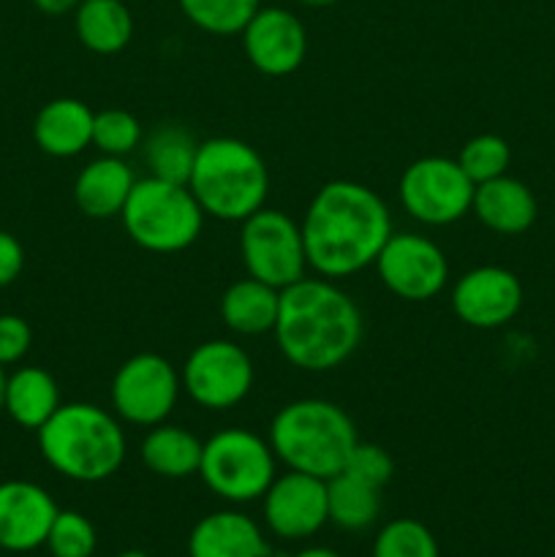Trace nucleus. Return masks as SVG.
<instances>
[{"label": "nucleus", "mask_w": 555, "mask_h": 557, "mask_svg": "<svg viewBox=\"0 0 555 557\" xmlns=\"http://www.w3.org/2000/svg\"><path fill=\"white\" fill-rule=\"evenodd\" d=\"M299 228L310 270L326 281H341L375 264L392 237V218L373 188L332 180L316 190Z\"/></svg>", "instance_id": "1"}, {"label": "nucleus", "mask_w": 555, "mask_h": 557, "mask_svg": "<svg viewBox=\"0 0 555 557\" xmlns=\"http://www.w3.org/2000/svg\"><path fill=\"white\" fill-rule=\"evenodd\" d=\"M362 332L357 302L326 277H303L281 292L272 335L294 368L308 373L341 368L359 348Z\"/></svg>", "instance_id": "2"}, {"label": "nucleus", "mask_w": 555, "mask_h": 557, "mask_svg": "<svg viewBox=\"0 0 555 557\" xmlns=\"http://www.w3.org/2000/svg\"><path fill=\"white\" fill-rule=\"evenodd\" d=\"M36 433L47 466L71 482H103L125 460L120 419L92 403H63Z\"/></svg>", "instance_id": "3"}, {"label": "nucleus", "mask_w": 555, "mask_h": 557, "mask_svg": "<svg viewBox=\"0 0 555 557\" xmlns=\"http://www.w3.org/2000/svg\"><path fill=\"white\" fill-rule=\"evenodd\" d=\"M270 446L288 471L332 479L357 446V428L341 406L305 397L283 406L270 422Z\"/></svg>", "instance_id": "4"}, {"label": "nucleus", "mask_w": 555, "mask_h": 557, "mask_svg": "<svg viewBox=\"0 0 555 557\" xmlns=\"http://www.w3.org/2000/svg\"><path fill=\"white\" fill-rule=\"evenodd\" d=\"M188 188L205 215L215 221L243 223L264 207L270 194V172L264 158L248 141L215 136L199 141Z\"/></svg>", "instance_id": "5"}, {"label": "nucleus", "mask_w": 555, "mask_h": 557, "mask_svg": "<svg viewBox=\"0 0 555 557\" xmlns=\"http://www.w3.org/2000/svg\"><path fill=\"white\" fill-rule=\"evenodd\" d=\"M125 234L150 253H180L199 239L205 210L188 185L161 177L136 180L123 212Z\"/></svg>", "instance_id": "6"}, {"label": "nucleus", "mask_w": 555, "mask_h": 557, "mask_svg": "<svg viewBox=\"0 0 555 557\" xmlns=\"http://www.w3.org/2000/svg\"><path fill=\"white\" fill-rule=\"evenodd\" d=\"M275 468L278 457L270 441L248 428H226L201 446V482L226 504H254L264 498L278 476Z\"/></svg>", "instance_id": "7"}, {"label": "nucleus", "mask_w": 555, "mask_h": 557, "mask_svg": "<svg viewBox=\"0 0 555 557\" xmlns=\"http://www.w3.org/2000/svg\"><path fill=\"white\" fill-rule=\"evenodd\" d=\"M239 253H243L248 275L278 292L303 281L308 270L299 223L286 212L270 210V207H261L243 221Z\"/></svg>", "instance_id": "8"}, {"label": "nucleus", "mask_w": 555, "mask_h": 557, "mask_svg": "<svg viewBox=\"0 0 555 557\" xmlns=\"http://www.w3.org/2000/svg\"><path fill=\"white\" fill-rule=\"evenodd\" d=\"M477 185L468 180L457 158L428 156L414 161L397 183L400 205L414 221L449 226L471 212Z\"/></svg>", "instance_id": "9"}, {"label": "nucleus", "mask_w": 555, "mask_h": 557, "mask_svg": "<svg viewBox=\"0 0 555 557\" xmlns=\"http://www.w3.org/2000/svg\"><path fill=\"white\" fill-rule=\"evenodd\" d=\"M183 392V379L161 354H136L125 359L112 379V408L120 422L156 428L166 422Z\"/></svg>", "instance_id": "10"}, {"label": "nucleus", "mask_w": 555, "mask_h": 557, "mask_svg": "<svg viewBox=\"0 0 555 557\" xmlns=\"http://www.w3.org/2000/svg\"><path fill=\"white\" fill-rule=\"evenodd\" d=\"M180 379L196 406L207 411H229L250 395L256 370L248 351L237 343L205 341L188 354Z\"/></svg>", "instance_id": "11"}, {"label": "nucleus", "mask_w": 555, "mask_h": 557, "mask_svg": "<svg viewBox=\"0 0 555 557\" xmlns=\"http://www.w3.org/2000/svg\"><path fill=\"white\" fill-rule=\"evenodd\" d=\"M373 267L386 292L406 302H428L449 283L444 250L430 237L414 232H392Z\"/></svg>", "instance_id": "12"}, {"label": "nucleus", "mask_w": 555, "mask_h": 557, "mask_svg": "<svg viewBox=\"0 0 555 557\" xmlns=\"http://www.w3.org/2000/svg\"><path fill=\"white\" fill-rule=\"evenodd\" d=\"M522 308V283L506 267H473L452 288V310L473 330L506 326Z\"/></svg>", "instance_id": "13"}, {"label": "nucleus", "mask_w": 555, "mask_h": 557, "mask_svg": "<svg viewBox=\"0 0 555 557\" xmlns=\"http://www.w3.org/2000/svg\"><path fill=\"white\" fill-rule=\"evenodd\" d=\"M261 515L278 539L299 542L310 539L330 522L326 515V482L308 473L288 471L275 476L261 498Z\"/></svg>", "instance_id": "14"}, {"label": "nucleus", "mask_w": 555, "mask_h": 557, "mask_svg": "<svg viewBox=\"0 0 555 557\" xmlns=\"http://www.w3.org/2000/svg\"><path fill=\"white\" fill-rule=\"evenodd\" d=\"M243 49L248 63L264 76H288L303 65L308 54V33L297 14L278 5H267L245 25Z\"/></svg>", "instance_id": "15"}, {"label": "nucleus", "mask_w": 555, "mask_h": 557, "mask_svg": "<svg viewBox=\"0 0 555 557\" xmlns=\"http://www.w3.org/2000/svg\"><path fill=\"white\" fill-rule=\"evenodd\" d=\"M58 504L44 487L22 479L0 484V549L33 553L44 547L58 517Z\"/></svg>", "instance_id": "16"}, {"label": "nucleus", "mask_w": 555, "mask_h": 557, "mask_svg": "<svg viewBox=\"0 0 555 557\" xmlns=\"http://www.w3.org/2000/svg\"><path fill=\"white\" fill-rule=\"evenodd\" d=\"M190 557H270V544L254 517L223 509L201 517L188 536Z\"/></svg>", "instance_id": "17"}, {"label": "nucleus", "mask_w": 555, "mask_h": 557, "mask_svg": "<svg viewBox=\"0 0 555 557\" xmlns=\"http://www.w3.org/2000/svg\"><path fill=\"white\" fill-rule=\"evenodd\" d=\"M471 212L490 232L517 237L536 223L539 205L533 190L522 180L501 174V177L477 185Z\"/></svg>", "instance_id": "18"}, {"label": "nucleus", "mask_w": 555, "mask_h": 557, "mask_svg": "<svg viewBox=\"0 0 555 557\" xmlns=\"http://www.w3.org/2000/svg\"><path fill=\"white\" fill-rule=\"evenodd\" d=\"M92 112L79 98H54L33 120L38 150L52 158H74L92 145Z\"/></svg>", "instance_id": "19"}, {"label": "nucleus", "mask_w": 555, "mask_h": 557, "mask_svg": "<svg viewBox=\"0 0 555 557\" xmlns=\"http://www.w3.org/2000/svg\"><path fill=\"white\" fill-rule=\"evenodd\" d=\"M136 177L123 158L101 156L87 163L74 183V201L87 218L107 221L123 212Z\"/></svg>", "instance_id": "20"}, {"label": "nucleus", "mask_w": 555, "mask_h": 557, "mask_svg": "<svg viewBox=\"0 0 555 557\" xmlns=\"http://www.w3.org/2000/svg\"><path fill=\"white\" fill-rule=\"evenodd\" d=\"M60 403V386L44 368H20L5 375L3 411L25 430H41Z\"/></svg>", "instance_id": "21"}, {"label": "nucleus", "mask_w": 555, "mask_h": 557, "mask_svg": "<svg viewBox=\"0 0 555 557\" xmlns=\"http://www.w3.org/2000/svg\"><path fill=\"white\" fill-rule=\"evenodd\" d=\"M281 292L256 277L232 283L221 297V319L234 335H267L275 330Z\"/></svg>", "instance_id": "22"}, {"label": "nucleus", "mask_w": 555, "mask_h": 557, "mask_svg": "<svg viewBox=\"0 0 555 557\" xmlns=\"http://www.w3.org/2000/svg\"><path fill=\"white\" fill-rule=\"evenodd\" d=\"M76 38L96 54L123 52L134 36V16L123 0H82L74 11Z\"/></svg>", "instance_id": "23"}, {"label": "nucleus", "mask_w": 555, "mask_h": 557, "mask_svg": "<svg viewBox=\"0 0 555 557\" xmlns=\"http://www.w3.org/2000/svg\"><path fill=\"white\" fill-rule=\"evenodd\" d=\"M201 441L190 430L180 424H156L145 435L139 446L141 462L150 468L156 476L163 479H188L199 473L201 462Z\"/></svg>", "instance_id": "24"}, {"label": "nucleus", "mask_w": 555, "mask_h": 557, "mask_svg": "<svg viewBox=\"0 0 555 557\" xmlns=\"http://www.w3.org/2000/svg\"><path fill=\"white\" fill-rule=\"evenodd\" d=\"M381 490L351 473L341 471L326 479V515L341 531H365L379 520Z\"/></svg>", "instance_id": "25"}, {"label": "nucleus", "mask_w": 555, "mask_h": 557, "mask_svg": "<svg viewBox=\"0 0 555 557\" xmlns=\"http://www.w3.org/2000/svg\"><path fill=\"white\" fill-rule=\"evenodd\" d=\"M199 141L183 125H158L145 141V161L152 177L188 185Z\"/></svg>", "instance_id": "26"}, {"label": "nucleus", "mask_w": 555, "mask_h": 557, "mask_svg": "<svg viewBox=\"0 0 555 557\" xmlns=\"http://www.w3.org/2000/svg\"><path fill=\"white\" fill-rule=\"evenodd\" d=\"M190 25L212 36H234L261 9V0H177Z\"/></svg>", "instance_id": "27"}, {"label": "nucleus", "mask_w": 555, "mask_h": 557, "mask_svg": "<svg viewBox=\"0 0 555 557\" xmlns=\"http://www.w3.org/2000/svg\"><path fill=\"white\" fill-rule=\"evenodd\" d=\"M373 557H441V549L424 522L400 517L381 528L373 542Z\"/></svg>", "instance_id": "28"}, {"label": "nucleus", "mask_w": 555, "mask_h": 557, "mask_svg": "<svg viewBox=\"0 0 555 557\" xmlns=\"http://www.w3.org/2000/svg\"><path fill=\"white\" fill-rule=\"evenodd\" d=\"M457 163H460V169L468 174L473 185H482L488 180L506 174L511 163V147L501 136L479 134L462 145Z\"/></svg>", "instance_id": "29"}, {"label": "nucleus", "mask_w": 555, "mask_h": 557, "mask_svg": "<svg viewBox=\"0 0 555 557\" xmlns=\"http://www.w3.org/2000/svg\"><path fill=\"white\" fill-rule=\"evenodd\" d=\"M141 123L125 109H103L92 120V145L101 156L125 158L141 145Z\"/></svg>", "instance_id": "30"}, {"label": "nucleus", "mask_w": 555, "mask_h": 557, "mask_svg": "<svg viewBox=\"0 0 555 557\" xmlns=\"http://www.w3.org/2000/svg\"><path fill=\"white\" fill-rule=\"evenodd\" d=\"M44 547L52 557H92L98 547L96 528L79 511H58Z\"/></svg>", "instance_id": "31"}, {"label": "nucleus", "mask_w": 555, "mask_h": 557, "mask_svg": "<svg viewBox=\"0 0 555 557\" xmlns=\"http://www.w3.org/2000/svg\"><path fill=\"white\" fill-rule=\"evenodd\" d=\"M343 471L381 490L390 482L392 473H395V462H392L390 451L381 449L379 444H362V441H357Z\"/></svg>", "instance_id": "32"}, {"label": "nucleus", "mask_w": 555, "mask_h": 557, "mask_svg": "<svg viewBox=\"0 0 555 557\" xmlns=\"http://www.w3.org/2000/svg\"><path fill=\"white\" fill-rule=\"evenodd\" d=\"M33 330L22 315L14 313H0V364L9 368L25 359L30 351Z\"/></svg>", "instance_id": "33"}, {"label": "nucleus", "mask_w": 555, "mask_h": 557, "mask_svg": "<svg viewBox=\"0 0 555 557\" xmlns=\"http://www.w3.org/2000/svg\"><path fill=\"white\" fill-rule=\"evenodd\" d=\"M25 267V250L20 239L9 232H0V288L11 286L22 275Z\"/></svg>", "instance_id": "34"}, {"label": "nucleus", "mask_w": 555, "mask_h": 557, "mask_svg": "<svg viewBox=\"0 0 555 557\" xmlns=\"http://www.w3.org/2000/svg\"><path fill=\"white\" fill-rule=\"evenodd\" d=\"M79 3L82 0H33V5H36V9L47 16L71 14V11H76V5Z\"/></svg>", "instance_id": "35"}, {"label": "nucleus", "mask_w": 555, "mask_h": 557, "mask_svg": "<svg viewBox=\"0 0 555 557\" xmlns=\"http://www.w3.org/2000/svg\"><path fill=\"white\" fill-rule=\"evenodd\" d=\"M292 557H341V555L330 547H308V549H299V553Z\"/></svg>", "instance_id": "36"}, {"label": "nucleus", "mask_w": 555, "mask_h": 557, "mask_svg": "<svg viewBox=\"0 0 555 557\" xmlns=\"http://www.w3.org/2000/svg\"><path fill=\"white\" fill-rule=\"evenodd\" d=\"M297 3H303V5H310V9H326V5L337 3V0H297Z\"/></svg>", "instance_id": "37"}, {"label": "nucleus", "mask_w": 555, "mask_h": 557, "mask_svg": "<svg viewBox=\"0 0 555 557\" xmlns=\"http://www.w3.org/2000/svg\"><path fill=\"white\" fill-rule=\"evenodd\" d=\"M3 392H5V368L0 364V411H3Z\"/></svg>", "instance_id": "38"}, {"label": "nucleus", "mask_w": 555, "mask_h": 557, "mask_svg": "<svg viewBox=\"0 0 555 557\" xmlns=\"http://www.w3.org/2000/svg\"><path fill=\"white\" fill-rule=\"evenodd\" d=\"M114 557H150L147 553H141V549H125V553L114 555Z\"/></svg>", "instance_id": "39"}, {"label": "nucleus", "mask_w": 555, "mask_h": 557, "mask_svg": "<svg viewBox=\"0 0 555 557\" xmlns=\"http://www.w3.org/2000/svg\"><path fill=\"white\" fill-rule=\"evenodd\" d=\"M553 557H555V553H553Z\"/></svg>", "instance_id": "40"}]
</instances>
